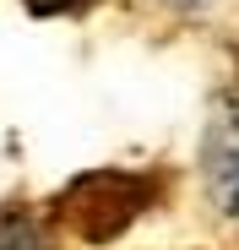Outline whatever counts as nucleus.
<instances>
[{
	"instance_id": "f03ea898",
	"label": "nucleus",
	"mask_w": 239,
	"mask_h": 250,
	"mask_svg": "<svg viewBox=\"0 0 239 250\" xmlns=\"http://www.w3.org/2000/svg\"><path fill=\"white\" fill-rule=\"evenodd\" d=\"M0 250H49V239L27 218H11V223H0Z\"/></svg>"
},
{
	"instance_id": "7ed1b4c3",
	"label": "nucleus",
	"mask_w": 239,
	"mask_h": 250,
	"mask_svg": "<svg viewBox=\"0 0 239 250\" xmlns=\"http://www.w3.org/2000/svg\"><path fill=\"white\" fill-rule=\"evenodd\" d=\"M27 6L38 17H49V11H76V6H87V0H27Z\"/></svg>"
},
{
	"instance_id": "20e7f679",
	"label": "nucleus",
	"mask_w": 239,
	"mask_h": 250,
	"mask_svg": "<svg viewBox=\"0 0 239 250\" xmlns=\"http://www.w3.org/2000/svg\"><path fill=\"white\" fill-rule=\"evenodd\" d=\"M163 6H190V0H163Z\"/></svg>"
},
{
	"instance_id": "f257e3e1",
	"label": "nucleus",
	"mask_w": 239,
	"mask_h": 250,
	"mask_svg": "<svg viewBox=\"0 0 239 250\" xmlns=\"http://www.w3.org/2000/svg\"><path fill=\"white\" fill-rule=\"evenodd\" d=\"M207 190L228 218H239V104H228L207 131Z\"/></svg>"
}]
</instances>
